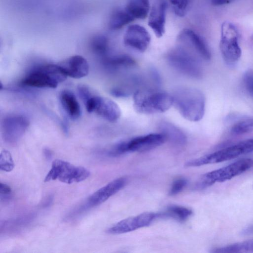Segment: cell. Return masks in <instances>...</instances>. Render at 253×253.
I'll return each mask as SVG.
<instances>
[{
  "label": "cell",
  "instance_id": "11",
  "mask_svg": "<svg viewBox=\"0 0 253 253\" xmlns=\"http://www.w3.org/2000/svg\"><path fill=\"white\" fill-rule=\"evenodd\" d=\"M29 126V120L24 115L12 114L5 117L1 126L3 140L10 144L16 143L22 137Z\"/></svg>",
  "mask_w": 253,
  "mask_h": 253
},
{
  "label": "cell",
  "instance_id": "7",
  "mask_svg": "<svg viewBox=\"0 0 253 253\" xmlns=\"http://www.w3.org/2000/svg\"><path fill=\"white\" fill-rule=\"evenodd\" d=\"M89 175V170L84 167L76 166L69 162L56 159L53 161L51 168L44 181L58 179L62 182L71 184L84 181Z\"/></svg>",
  "mask_w": 253,
  "mask_h": 253
},
{
  "label": "cell",
  "instance_id": "31",
  "mask_svg": "<svg viewBox=\"0 0 253 253\" xmlns=\"http://www.w3.org/2000/svg\"><path fill=\"white\" fill-rule=\"evenodd\" d=\"M78 93L84 103L92 96L89 88L84 85H80L77 88Z\"/></svg>",
  "mask_w": 253,
  "mask_h": 253
},
{
  "label": "cell",
  "instance_id": "23",
  "mask_svg": "<svg viewBox=\"0 0 253 253\" xmlns=\"http://www.w3.org/2000/svg\"><path fill=\"white\" fill-rule=\"evenodd\" d=\"M103 62L105 66L111 69L129 68L134 66L136 64L133 58L126 55L107 56L103 58Z\"/></svg>",
  "mask_w": 253,
  "mask_h": 253
},
{
  "label": "cell",
  "instance_id": "28",
  "mask_svg": "<svg viewBox=\"0 0 253 253\" xmlns=\"http://www.w3.org/2000/svg\"><path fill=\"white\" fill-rule=\"evenodd\" d=\"M169 1L175 14L180 17L185 15L189 0H169Z\"/></svg>",
  "mask_w": 253,
  "mask_h": 253
},
{
  "label": "cell",
  "instance_id": "35",
  "mask_svg": "<svg viewBox=\"0 0 253 253\" xmlns=\"http://www.w3.org/2000/svg\"><path fill=\"white\" fill-rule=\"evenodd\" d=\"M43 153L47 161H49L52 159V153L49 149L47 148H44L43 150Z\"/></svg>",
  "mask_w": 253,
  "mask_h": 253
},
{
  "label": "cell",
  "instance_id": "33",
  "mask_svg": "<svg viewBox=\"0 0 253 253\" xmlns=\"http://www.w3.org/2000/svg\"><path fill=\"white\" fill-rule=\"evenodd\" d=\"M242 236L253 235V224L244 228L240 233Z\"/></svg>",
  "mask_w": 253,
  "mask_h": 253
},
{
  "label": "cell",
  "instance_id": "8",
  "mask_svg": "<svg viewBox=\"0 0 253 253\" xmlns=\"http://www.w3.org/2000/svg\"><path fill=\"white\" fill-rule=\"evenodd\" d=\"M220 49L224 62L228 66L236 64L241 57L238 32L236 27L229 22H224L221 25Z\"/></svg>",
  "mask_w": 253,
  "mask_h": 253
},
{
  "label": "cell",
  "instance_id": "6",
  "mask_svg": "<svg viewBox=\"0 0 253 253\" xmlns=\"http://www.w3.org/2000/svg\"><path fill=\"white\" fill-rule=\"evenodd\" d=\"M253 166V159H240L226 167L205 173L197 183V186L203 189L216 182L226 181L244 173Z\"/></svg>",
  "mask_w": 253,
  "mask_h": 253
},
{
  "label": "cell",
  "instance_id": "18",
  "mask_svg": "<svg viewBox=\"0 0 253 253\" xmlns=\"http://www.w3.org/2000/svg\"><path fill=\"white\" fill-rule=\"evenodd\" d=\"M59 100L64 111L72 120L78 119L81 115L80 105L73 92L65 89L60 92Z\"/></svg>",
  "mask_w": 253,
  "mask_h": 253
},
{
  "label": "cell",
  "instance_id": "27",
  "mask_svg": "<svg viewBox=\"0 0 253 253\" xmlns=\"http://www.w3.org/2000/svg\"><path fill=\"white\" fill-rule=\"evenodd\" d=\"M14 163L10 153L6 150H2L0 154V169L9 172L13 170Z\"/></svg>",
  "mask_w": 253,
  "mask_h": 253
},
{
  "label": "cell",
  "instance_id": "13",
  "mask_svg": "<svg viewBox=\"0 0 253 253\" xmlns=\"http://www.w3.org/2000/svg\"><path fill=\"white\" fill-rule=\"evenodd\" d=\"M150 35L143 27L131 25L128 27L124 34V44L141 52H144L150 42Z\"/></svg>",
  "mask_w": 253,
  "mask_h": 253
},
{
  "label": "cell",
  "instance_id": "2",
  "mask_svg": "<svg viewBox=\"0 0 253 253\" xmlns=\"http://www.w3.org/2000/svg\"><path fill=\"white\" fill-rule=\"evenodd\" d=\"M133 100L136 111L144 114L164 113L173 104L172 95L163 91L137 90Z\"/></svg>",
  "mask_w": 253,
  "mask_h": 253
},
{
  "label": "cell",
  "instance_id": "26",
  "mask_svg": "<svg viewBox=\"0 0 253 253\" xmlns=\"http://www.w3.org/2000/svg\"><path fill=\"white\" fill-rule=\"evenodd\" d=\"M231 132L235 135H242L253 131V118L244 119L236 122L231 127Z\"/></svg>",
  "mask_w": 253,
  "mask_h": 253
},
{
  "label": "cell",
  "instance_id": "30",
  "mask_svg": "<svg viewBox=\"0 0 253 253\" xmlns=\"http://www.w3.org/2000/svg\"><path fill=\"white\" fill-rule=\"evenodd\" d=\"M243 82L247 91L253 97V69H249L245 72L243 76Z\"/></svg>",
  "mask_w": 253,
  "mask_h": 253
},
{
  "label": "cell",
  "instance_id": "16",
  "mask_svg": "<svg viewBox=\"0 0 253 253\" xmlns=\"http://www.w3.org/2000/svg\"><path fill=\"white\" fill-rule=\"evenodd\" d=\"M167 8V3L165 0H157L150 10L148 24L158 38L165 33Z\"/></svg>",
  "mask_w": 253,
  "mask_h": 253
},
{
  "label": "cell",
  "instance_id": "4",
  "mask_svg": "<svg viewBox=\"0 0 253 253\" xmlns=\"http://www.w3.org/2000/svg\"><path fill=\"white\" fill-rule=\"evenodd\" d=\"M253 151V138L239 142L212 153L187 162L188 167H199L226 161Z\"/></svg>",
  "mask_w": 253,
  "mask_h": 253
},
{
  "label": "cell",
  "instance_id": "19",
  "mask_svg": "<svg viewBox=\"0 0 253 253\" xmlns=\"http://www.w3.org/2000/svg\"><path fill=\"white\" fill-rule=\"evenodd\" d=\"M159 128L167 140L179 145H183L186 142L185 134L174 125L168 122H162L159 125Z\"/></svg>",
  "mask_w": 253,
  "mask_h": 253
},
{
  "label": "cell",
  "instance_id": "22",
  "mask_svg": "<svg viewBox=\"0 0 253 253\" xmlns=\"http://www.w3.org/2000/svg\"><path fill=\"white\" fill-rule=\"evenodd\" d=\"M214 253H253V239L234 243L224 247L213 249Z\"/></svg>",
  "mask_w": 253,
  "mask_h": 253
},
{
  "label": "cell",
  "instance_id": "1",
  "mask_svg": "<svg viewBox=\"0 0 253 253\" xmlns=\"http://www.w3.org/2000/svg\"><path fill=\"white\" fill-rule=\"evenodd\" d=\"M173 105L186 120L198 122L203 118L205 111V97L200 90L184 87L172 95Z\"/></svg>",
  "mask_w": 253,
  "mask_h": 253
},
{
  "label": "cell",
  "instance_id": "20",
  "mask_svg": "<svg viewBox=\"0 0 253 253\" xmlns=\"http://www.w3.org/2000/svg\"><path fill=\"white\" fill-rule=\"evenodd\" d=\"M126 10L134 18H145L149 11V0H127Z\"/></svg>",
  "mask_w": 253,
  "mask_h": 253
},
{
  "label": "cell",
  "instance_id": "12",
  "mask_svg": "<svg viewBox=\"0 0 253 253\" xmlns=\"http://www.w3.org/2000/svg\"><path fill=\"white\" fill-rule=\"evenodd\" d=\"M157 218L158 213H142L137 216L128 217L120 221L108 228L107 232L111 234L126 233L148 226Z\"/></svg>",
  "mask_w": 253,
  "mask_h": 253
},
{
  "label": "cell",
  "instance_id": "3",
  "mask_svg": "<svg viewBox=\"0 0 253 253\" xmlns=\"http://www.w3.org/2000/svg\"><path fill=\"white\" fill-rule=\"evenodd\" d=\"M67 77L58 64H47L31 70L21 80L20 84L25 86L55 88Z\"/></svg>",
  "mask_w": 253,
  "mask_h": 253
},
{
  "label": "cell",
  "instance_id": "34",
  "mask_svg": "<svg viewBox=\"0 0 253 253\" xmlns=\"http://www.w3.org/2000/svg\"><path fill=\"white\" fill-rule=\"evenodd\" d=\"M235 0H211L212 3L214 5H221L229 4Z\"/></svg>",
  "mask_w": 253,
  "mask_h": 253
},
{
  "label": "cell",
  "instance_id": "14",
  "mask_svg": "<svg viewBox=\"0 0 253 253\" xmlns=\"http://www.w3.org/2000/svg\"><path fill=\"white\" fill-rule=\"evenodd\" d=\"M67 77L80 79L85 77L89 72V64L82 56L73 55L58 64Z\"/></svg>",
  "mask_w": 253,
  "mask_h": 253
},
{
  "label": "cell",
  "instance_id": "32",
  "mask_svg": "<svg viewBox=\"0 0 253 253\" xmlns=\"http://www.w3.org/2000/svg\"><path fill=\"white\" fill-rule=\"evenodd\" d=\"M11 192L10 187L5 183H0V197H7L10 195Z\"/></svg>",
  "mask_w": 253,
  "mask_h": 253
},
{
  "label": "cell",
  "instance_id": "15",
  "mask_svg": "<svg viewBox=\"0 0 253 253\" xmlns=\"http://www.w3.org/2000/svg\"><path fill=\"white\" fill-rule=\"evenodd\" d=\"M126 183V180L124 177L113 180L93 193L88 198L87 204L90 207L100 205L121 190Z\"/></svg>",
  "mask_w": 253,
  "mask_h": 253
},
{
  "label": "cell",
  "instance_id": "10",
  "mask_svg": "<svg viewBox=\"0 0 253 253\" xmlns=\"http://www.w3.org/2000/svg\"><path fill=\"white\" fill-rule=\"evenodd\" d=\"M84 104L88 113L95 112L108 122H116L121 117V111L120 107L117 103L109 98L92 95Z\"/></svg>",
  "mask_w": 253,
  "mask_h": 253
},
{
  "label": "cell",
  "instance_id": "24",
  "mask_svg": "<svg viewBox=\"0 0 253 253\" xmlns=\"http://www.w3.org/2000/svg\"><path fill=\"white\" fill-rule=\"evenodd\" d=\"M134 18L124 9L117 10L110 17L109 21L110 29L116 30L131 22Z\"/></svg>",
  "mask_w": 253,
  "mask_h": 253
},
{
  "label": "cell",
  "instance_id": "9",
  "mask_svg": "<svg viewBox=\"0 0 253 253\" xmlns=\"http://www.w3.org/2000/svg\"><path fill=\"white\" fill-rule=\"evenodd\" d=\"M169 64L179 72L189 77L199 79L202 76L201 67L190 53L182 47H177L167 56Z\"/></svg>",
  "mask_w": 253,
  "mask_h": 253
},
{
  "label": "cell",
  "instance_id": "29",
  "mask_svg": "<svg viewBox=\"0 0 253 253\" xmlns=\"http://www.w3.org/2000/svg\"><path fill=\"white\" fill-rule=\"evenodd\" d=\"M187 181L186 179L181 178L175 180L169 189V194L170 196H174L180 193L186 186Z\"/></svg>",
  "mask_w": 253,
  "mask_h": 253
},
{
  "label": "cell",
  "instance_id": "25",
  "mask_svg": "<svg viewBox=\"0 0 253 253\" xmlns=\"http://www.w3.org/2000/svg\"><path fill=\"white\" fill-rule=\"evenodd\" d=\"M91 48L96 54L103 58L107 56L109 49V41L106 37L102 35L94 36L91 40Z\"/></svg>",
  "mask_w": 253,
  "mask_h": 253
},
{
  "label": "cell",
  "instance_id": "17",
  "mask_svg": "<svg viewBox=\"0 0 253 253\" xmlns=\"http://www.w3.org/2000/svg\"><path fill=\"white\" fill-rule=\"evenodd\" d=\"M179 39L188 42L196 52L205 60H209L211 58V52L203 39L192 30L185 29L179 36Z\"/></svg>",
  "mask_w": 253,
  "mask_h": 253
},
{
  "label": "cell",
  "instance_id": "21",
  "mask_svg": "<svg viewBox=\"0 0 253 253\" xmlns=\"http://www.w3.org/2000/svg\"><path fill=\"white\" fill-rule=\"evenodd\" d=\"M192 214L191 210L176 205L169 206L164 211L158 213V218H171L181 222L186 221Z\"/></svg>",
  "mask_w": 253,
  "mask_h": 253
},
{
  "label": "cell",
  "instance_id": "5",
  "mask_svg": "<svg viewBox=\"0 0 253 253\" xmlns=\"http://www.w3.org/2000/svg\"><path fill=\"white\" fill-rule=\"evenodd\" d=\"M161 133H150L122 141L115 144L110 150L112 156H117L128 152H143L154 149L166 141Z\"/></svg>",
  "mask_w": 253,
  "mask_h": 253
}]
</instances>
